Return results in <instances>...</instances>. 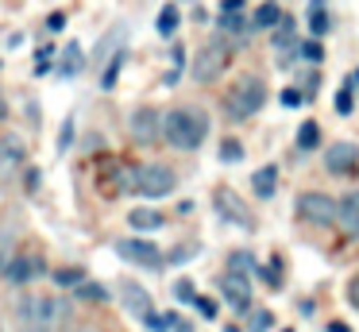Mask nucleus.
I'll use <instances>...</instances> for the list:
<instances>
[{
    "label": "nucleus",
    "mask_w": 359,
    "mask_h": 332,
    "mask_svg": "<svg viewBox=\"0 0 359 332\" xmlns=\"http://www.w3.org/2000/svg\"><path fill=\"white\" fill-rule=\"evenodd\" d=\"M209 135V120L197 108H170L163 116V139L178 151H197Z\"/></svg>",
    "instance_id": "f257e3e1"
},
{
    "label": "nucleus",
    "mask_w": 359,
    "mask_h": 332,
    "mask_svg": "<svg viewBox=\"0 0 359 332\" xmlns=\"http://www.w3.org/2000/svg\"><path fill=\"white\" fill-rule=\"evenodd\" d=\"M20 317H24L27 328L50 332L66 317V305H62V298H55V293H32V298L20 305Z\"/></svg>",
    "instance_id": "f03ea898"
},
{
    "label": "nucleus",
    "mask_w": 359,
    "mask_h": 332,
    "mask_svg": "<svg viewBox=\"0 0 359 332\" xmlns=\"http://www.w3.org/2000/svg\"><path fill=\"white\" fill-rule=\"evenodd\" d=\"M266 100V85L259 81V77H243V81H236V89L228 93L224 108L232 120H248V116H255L259 108H263Z\"/></svg>",
    "instance_id": "7ed1b4c3"
},
{
    "label": "nucleus",
    "mask_w": 359,
    "mask_h": 332,
    "mask_svg": "<svg viewBox=\"0 0 359 332\" xmlns=\"http://www.w3.org/2000/svg\"><path fill=\"white\" fill-rule=\"evenodd\" d=\"M228 62H232V46L224 43V39H212L209 46H201V54H197L194 62V81H217L220 74L228 69Z\"/></svg>",
    "instance_id": "20e7f679"
},
{
    "label": "nucleus",
    "mask_w": 359,
    "mask_h": 332,
    "mask_svg": "<svg viewBox=\"0 0 359 332\" xmlns=\"http://www.w3.org/2000/svg\"><path fill=\"white\" fill-rule=\"evenodd\" d=\"M336 208H340V201H332L328 193H302L297 197V216L309 224H336Z\"/></svg>",
    "instance_id": "39448f33"
},
{
    "label": "nucleus",
    "mask_w": 359,
    "mask_h": 332,
    "mask_svg": "<svg viewBox=\"0 0 359 332\" xmlns=\"http://www.w3.org/2000/svg\"><path fill=\"white\" fill-rule=\"evenodd\" d=\"M174 170L170 166H140V178H135V193H143V197H166V193L174 190Z\"/></svg>",
    "instance_id": "423d86ee"
},
{
    "label": "nucleus",
    "mask_w": 359,
    "mask_h": 332,
    "mask_svg": "<svg viewBox=\"0 0 359 332\" xmlns=\"http://www.w3.org/2000/svg\"><path fill=\"white\" fill-rule=\"evenodd\" d=\"M116 251H120V259L140 263V267H151V270L163 267V251H158V247L151 244V239H120Z\"/></svg>",
    "instance_id": "0eeeda50"
},
{
    "label": "nucleus",
    "mask_w": 359,
    "mask_h": 332,
    "mask_svg": "<svg viewBox=\"0 0 359 332\" xmlns=\"http://www.w3.org/2000/svg\"><path fill=\"white\" fill-rule=\"evenodd\" d=\"M163 135V120L155 108H135L132 112V139L135 143H155Z\"/></svg>",
    "instance_id": "6e6552de"
},
{
    "label": "nucleus",
    "mask_w": 359,
    "mask_h": 332,
    "mask_svg": "<svg viewBox=\"0 0 359 332\" xmlns=\"http://www.w3.org/2000/svg\"><path fill=\"white\" fill-rule=\"evenodd\" d=\"M325 166H328V174H351L359 166V147L355 143H332L325 154Z\"/></svg>",
    "instance_id": "1a4fd4ad"
},
{
    "label": "nucleus",
    "mask_w": 359,
    "mask_h": 332,
    "mask_svg": "<svg viewBox=\"0 0 359 332\" xmlns=\"http://www.w3.org/2000/svg\"><path fill=\"white\" fill-rule=\"evenodd\" d=\"M220 290H224V298L232 301L236 309H248L251 305V282H248L243 270H232V274L220 278Z\"/></svg>",
    "instance_id": "9d476101"
},
{
    "label": "nucleus",
    "mask_w": 359,
    "mask_h": 332,
    "mask_svg": "<svg viewBox=\"0 0 359 332\" xmlns=\"http://www.w3.org/2000/svg\"><path fill=\"white\" fill-rule=\"evenodd\" d=\"M116 290H120L124 305L132 309L135 317H151V293L143 290L140 282H132V278H120V282H116Z\"/></svg>",
    "instance_id": "9b49d317"
},
{
    "label": "nucleus",
    "mask_w": 359,
    "mask_h": 332,
    "mask_svg": "<svg viewBox=\"0 0 359 332\" xmlns=\"http://www.w3.org/2000/svg\"><path fill=\"white\" fill-rule=\"evenodd\" d=\"M24 143H20V135H4L0 139V178H12L20 166H24Z\"/></svg>",
    "instance_id": "f8f14e48"
},
{
    "label": "nucleus",
    "mask_w": 359,
    "mask_h": 332,
    "mask_svg": "<svg viewBox=\"0 0 359 332\" xmlns=\"http://www.w3.org/2000/svg\"><path fill=\"white\" fill-rule=\"evenodd\" d=\"M336 224H340L344 236L359 239V190L348 193V197L340 201V208H336Z\"/></svg>",
    "instance_id": "ddd939ff"
},
{
    "label": "nucleus",
    "mask_w": 359,
    "mask_h": 332,
    "mask_svg": "<svg viewBox=\"0 0 359 332\" xmlns=\"http://www.w3.org/2000/svg\"><path fill=\"white\" fill-rule=\"evenodd\" d=\"M43 270H47V267H43L39 259H27V255H20V259H12L8 267H4V278L20 286V282H32V278H39Z\"/></svg>",
    "instance_id": "4468645a"
},
{
    "label": "nucleus",
    "mask_w": 359,
    "mask_h": 332,
    "mask_svg": "<svg viewBox=\"0 0 359 332\" xmlns=\"http://www.w3.org/2000/svg\"><path fill=\"white\" fill-rule=\"evenodd\" d=\"M217 205H220V213H224L228 220H240L243 228H251V213L243 208V201H240V197H232L228 190H217Z\"/></svg>",
    "instance_id": "2eb2a0df"
},
{
    "label": "nucleus",
    "mask_w": 359,
    "mask_h": 332,
    "mask_svg": "<svg viewBox=\"0 0 359 332\" xmlns=\"http://www.w3.org/2000/svg\"><path fill=\"white\" fill-rule=\"evenodd\" d=\"M132 228L135 232H155V228H163V213H155V208H132Z\"/></svg>",
    "instance_id": "dca6fc26"
},
{
    "label": "nucleus",
    "mask_w": 359,
    "mask_h": 332,
    "mask_svg": "<svg viewBox=\"0 0 359 332\" xmlns=\"http://www.w3.org/2000/svg\"><path fill=\"white\" fill-rule=\"evenodd\" d=\"M251 185H255V193H259V197H271V193L278 190V170H274V166H263V170H255V178H251Z\"/></svg>",
    "instance_id": "f3484780"
},
{
    "label": "nucleus",
    "mask_w": 359,
    "mask_h": 332,
    "mask_svg": "<svg viewBox=\"0 0 359 332\" xmlns=\"http://www.w3.org/2000/svg\"><path fill=\"white\" fill-rule=\"evenodd\" d=\"M278 23H282V8L274 4V0L259 4V12H255V27L259 31H271V27H278Z\"/></svg>",
    "instance_id": "a211bd4d"
},
{
    "label": "nucleus",
    "mask_w": 359,
    "mask_h": 332,
    "mask_svg": "<svg viewBox=\"0 0 359 332\" xmlns=\"http://www.w3.org/2000/svg\"><path fill=\"white\" fill-rule=\"evenodd\" d=\"M178 20H182L178 8L166 4L163 12H158V35H163V39H174V31H178Z\"/></svg>",
    "instance_id": "6ab92c4d"
},
{
    "label": "nucleus",
    "mask_w": 359,
    "mask_h": 332,
    "mask_svg": "<svg viewBox=\"0 0 359 332\" xmlns=\"http://www.w3.org/2000/svg\"><path fill=\"white\" fill-rule=\"evenodd\" d=\"M309 31H313L317 39L328 31V20H325V0H313V8H309Z\"/></svg>",
    "instance_id": "aec40b11"
},
{
    "label": "nucleus",
    "mask_w": 359,
    "mask_h": 332,
    "mask_svg": "<svg viewBox=\"0 0 359 332\" xmlns=\"http://www.w3.org/2000/svg\"><path fill=\"white\" fill-rule=\"evenodd\" d=\"M317 143H320V128L313 120H305L302 131H297V147H302V151H313Z\"/></svg>",
    "instance_id": "412c9836"
},
{
    "label": "nucleus",
    "mask_w": 359,
    "mask_h": 332,
    "mask_svg": "<svg viewBox=\"0 0 359 332\" xmlns=\"http://www.w3.org/2000/svg\"><path fill=\"white\" fill-rule=\"evenodd\" d=\"M248 328L251 332H271L274 328V313L271 309H255V313L248 317Z\"/></svg>",
    "instance_id": "4be33fe9"
},
{
    "label": "nucleus",
    "mask_w": 359,
    "mask_h": 332,
    "mask_svg": "<svg viewBox=\"0 0 359 332\" xmlns=\"http://www.w3.org/2000/svg\"><path fill=\"white\" fill-rule=\"evenodd\" d=\"M78 298L81 301H104V298H109V290H104V286H97V282H81L78 286Z\"/></svg>",
    "instance_id": "5701e85b"
},
{
    "label": "nucleus",
    "mask_w": 359,
    "mask_h": 332,
    "mask_svg": "<svg viewBox=\"0 0 359 332\" xmlns=\"http://www.w3.org/2000/svg\"><path fill=\"white\" fill-rule=\"evenodd\" d=\"M62 58H66V62H62V74H74V69L81 66V46H78V43H70Z\"/></svg>",
    "instance_id": "b1692460"
},
{
    "label": "nucleus",
    "mask_w": 359,
    "mask_h": 332,
    "mask_svg": "<svg viewBox=\"0 0 359 332\" xmlns=\"http://www.w3.org/2000/svg\"><path fill=\"white\" fill-rule=\"evenodd\" d=\"M120 62H124V54H116V58L109 62V69H104V77H101L104 89H112V85H116V77H120Z\"/></svg>",
    "instance_id": "393cba45"
},
{
    "label": "nucleus",
    "mask_w": 359,
    "mask_h": 332,
    "mask_svg": "<svg viewBox=\"0 0 359 332\" xmlns=\"http://www.w3.org/2000/svg\"><path fill=\"white\" fill-rule=\"evenodd\" d=\"M220 159H224V162H240V159H243V147L236 143V139H224V147H220Z\"/></svg>",
    "instance_id": "a878e982"
},
{
    "label": "nucleus",
    "mask_w": 359,
    "mask_h": 332,
    "mask_svg": "<svg viewBox=\"0 0 359 332\" xmlns=\"http://www.w3.org/2000/svg\"><path fill=\"white\" fill-rule=\"evenodd\" d=\"M220 27H224V31H232V35H243V20H240V12H224Z\"/></svg>",
    "instance_id": "bb28decb"
},
{
    "label": "nucleus",
    "mask_w": 359,
    "mask_h": 332,
    "mask_svg": "<svg viewBox=\"0 0 359 332\" xmlns=\"http://www.w3.org/2000/svg\"><path fill=\"white\" fill-rule=\"evenodd\" d=\"M351 89H355V85H351V81H348V85H344V89H340V97H336V108H340V112H344V116H348V112H351V105H355V100H351Z\"/></svg>",
    "instance_id": "cd10ccee"
},
{
    "label": "nucleus",
    "mask_w": 359,
    "mask_h": 332,
    "mask_svg": "<svg viewBox=\"0 0 359 332\" xmlns=\"http://www.w3.org/2000/svg\"><path fill=\"white\" fill-rule=\"evenodd\" d=\"M55 282H58V286H81L86 278H81V270H58Z\"/></svg>",
    "instance_id": "c85d7f7f"
},
{
    "label": "nucleus",
    "mask_w": 359,
    "mask_h": 332,
    "mask_svg": "<svg viewBox=\"0 0 359 332\" xmlns=\"http://www.w3.org/2000/svg\"><path fill=\"white\" fill-rule=\"evenodd\" d=\"M174 293H178V301H194V298H197L189 278H178V282H174Z\"/></svg>",
    "instance_id": "c756f323"
},
{
    "label": "nucleus",
    "mask_w": 359,
    "mask_h": 332,
    "mask_svg": "<svg viewBox=\"0 0 359 332\" xmlns=\"http://www.w3.org/2000/svg\"><path fill=\"white\" fill-rule=\"evenodd\" d=\"M297 54H302V58H309V62H320V46L317 43H297Z\"/></svg>",
    "instance_id": "7c9ffc66"
},
{
    "label": "nucleus",
    "mask_w": 359,
    "mask_h": 332,
    "mask_svg": "<svg viewBox=\"0 0 359 332\" xmlns=\"http://www.w3.org/2000/svg\"><path fill=\"white\" fill-rule=\"evenodd\" d=\"M302 100H305V93H297V89H282V105H286V108L302 105Z\"/></svg>",
    "instance_id": "2f4dec72"
},
{
    "label": "nucleus",
    "mask_w": 359,
    "mask_h": 332,
    "mask_svg": "<svg viewBox=\"0 0 359 332\" xmlns=\"http://www.w3.org/2000/svg\"><path fill=\"white\" fill-rule=\"evenodd\" d=\"M194 305L201 309L205 317H217V301H212V298H194Z\"/></svg>",
    "instance_id": "473e14b6"
},
{
    "label": "nucleus",
    "mask_w": 359,
    "mask_h": 332,
    "mask_svg": "<svg viewBox=\"0 0 359 332\" xmlns=\"http://www.w3.org/2000/svg\"><path fill=\"white\" fill-rule=\"evenodd\" d=\"M50 58H55V54L47 51V46H43L39 51V58H35V74H47V66H50Z\"/></svg>",
    "instance_id": "72a5a7b5"
},
{
    "label": "nucleus",
    "mask_w": 359,
    "mask_h": 332,
    "mask_svg": "<svg viewBox=\"0 0 359 332\" xmlns=\"http://www.w3.org/2000/svg\"><path fill=\"white\" fill-rule=\"evenodd\" d=\"M166 328H174V332H194V328H189V321H182V317H166Z\"/></svg>",
    "instance_id": "f704fd0d"
},
{
    "label": "nucleus",
    "mask_w": 359,
    "mask_h": 332,
    "mask_svg": "<svg viewBox=\"0 0 359 332\" xmlns=\"http://www.w3.org/2000/svg\"><path fill=\"white\" fill-rule=\"evenodd\" d=\"M348 301L359 309V278H351V282H348Z\"/></svg>",
    "instance_id": "c9c22d12"
},
{
    "label": "nucleus",
    "mask_w": 359,
    "mask_h": 332,
    "mask_svg": "<svg viewBox=\"0 0 359 332\" xmlns=\"http://www.w3.org/2000/svg\"><path fill=\"white\" fill-rule=\"evenodd\" d=\"M220 8L224 12H243V0H220Z\"/></svg>",
    "instance_id": "e433bc0d"
},
{
    "label": "nucleus",
    "mask_w": 359,
    "mask_h": 332,
    "mask_svg": "<svg viewBox=\"0 0 359 332\" xmlns=\"http://www.w3.org/2000/svg\"><path fill=\"white\" fill-rule=\"evenodd\" d=\"M62 23H66V15H62V12H55V15H50V20H47V27H50V31H58V27H62Z\"/></svg>",
    "instance_id": "4c0bfd02"
},
{
    "label": "nucleus",
    "mask_w": 359,
    "mask_h": 332,
    "mask_svg": "<svg viewBox=\"0 0 359 332\" xmlns=\"http://www.w3.org/2000/svg\"><path fill=\"white\" fill-rule=\"evenodd\" d=\"M328 328H332V332H348V324H344V321H332Z\"/></svg>",
    "instance_id": "58836bf2"
},
{
    "label": "nucleus",
    "mask_w": 359,
    "mask_h": 332,
    "mask_svg": "<svg viewBox=\"0 0 359 332\" xmlns=\"http://www.w3.org/2000/svg\"><path fill=\"white\" fill-rule=\"evenodd\" d=\"M4 116H8V108H4V100H0V120H4Z\"/></svg>",
    "instance_id": "ea45409f"
},
{
    "label": "nucleus",
    "mask_w": 359,
    "mask_h": 332,
    "mask_svg": "<svg viewBox=\"0 0 359 332\" xmlns=\"http://www.w3.org/2000/svg\"><path fill=\"white\" fill-rule=\"evenodd\" d=\"M74 332H93V328H74Z\"/></svg>",
    "instance_id": "a19ab883"
},
{
    "label": "nucleus",
    "mask_w": 359,
    "mask_h": 332,
    "mask_svg": "<svg viewBox=\"0 0 359 332\" xmlns=\"http://www.w3.org/2000/svg\"><path fill=\"white\" fill-rule=\"evenodd\" d=\"M27 332H39V328H27Z\"/></svg>",
    "instance_id": "79ce46f5"
},
{
    "label": "nucleus",
    "mask_w": 359,
    "mask_h": 332,
    "mask_svg": "<svg viewBox=\"0 0 359 332\" xmlns=\"http://www.w3.org/2000/svg\"><path fill=\"white\" fill-rule=\"evenodd\" d=\"M0 267H4V259H0Z\"/></svg>",
    "instance_id": "37998d69"
}]
</instances>
